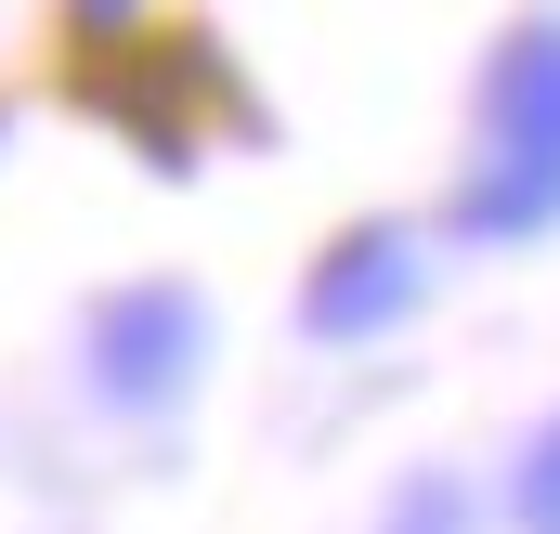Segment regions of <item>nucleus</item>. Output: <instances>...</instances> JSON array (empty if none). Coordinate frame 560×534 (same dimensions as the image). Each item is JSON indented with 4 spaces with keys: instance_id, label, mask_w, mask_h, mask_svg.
<instances>
[{
    "instance_id": "obj_1",
    "label": "nucleus",
    "mask_w": 560,
    "mask_h": 534,
    "mask_svg": "<svg viewBox=\"0 0 560 534\" xmlns=\"http://www.w3.org/2000/svg\"><path fill=\"white\" fill-rule=\"evenodd\" d=\"M456 248H535L560 235V13H522L482 53V143L469 183L443 196Z\"/></svg>"
},
{
    "instance_id": "obj_2",
    "label": "nucleus",
    "mask_w": 560,
    "mask_h": 534,
    "mask_svg": "<svg viewBox=\"0 0 560 534\" xmlns=\"http://www.w3.org/2000/svg\"><path fill=\"white\" fill-rule=\"evenodd\" d=\"M79 379L105 417H170V404L209 379V300L143 274V287H105L92 326H79Z\"/></svg>"
},
{
    "instance_id": "obj_3",
    "label": "nucleus",
    "mask_w": 560,
    "mask_h": 534,
    "mask_svg": "<svg viewBox=\"0 0 560 534\" xmlns=\"http://www.w3.org/2000/svg\"><path fill=\"white\" fill-rule=\"evenodd\" d=\"M418 300H430V235L418 222H352L339 248H313V274H300V339L313 352H365Z\"/></svg>"
},
{
    "instance_id": "obj_4",
    "label": "nucleus",
    "mask_w": 560,
    "mask_h": 534,
    "mask_svg": "<svg viewBox=\"0 0 560 534\" xmlns=\"http://www.w3.org/2000/svg\"><path fill=\"white\" fill-rule=\"evenodd\" d=\"M509 534H560V417H535L509 456Z\"/></svg>"
},
{
    "instance_id": "obj_5",
    "label": "nucleus",
    "mask_w": 560,
    "mask_h": 534,
    "mask_svg": "<svg viewBox=\"0 0 560 534\" xmlns=\"http://www.w3.org/2000/svg\"><path fill=\"white\" fill-rule=\"evenodd\" d=\"M378 534H469V483H456V469H418V483L378 509Z\"/></svg>"
},
{
    "instance_id": "obj_6",
    "label": "nucleus",
    "mask_w": 560,
    "mask_h": 534,
    "mask_svg": "<svg viewBox=\"0 0 560 534\" xmlns=\"http://www.w3.org/2000/svg\"><path fill=\"white\" fill-rule=\"evenodd\" d=\"M66 13H79V39H131V13H143V0H66Z\"/></svg>"
},
{
    "instance_id": "obj_7",
    "label": "nucleus",
    "mask_w": 560,
    "mask_h": 534,
    "mask_svg": "<svg viewBox=\"0 0 560 534\" xmlns=\"http://www.w3.org/2000/svg\"><path fill=\"white\" fill-rule=\"evenodd\" d=\"M0 131H13V118H0Z\"/></svg>"
}]
</instances>
